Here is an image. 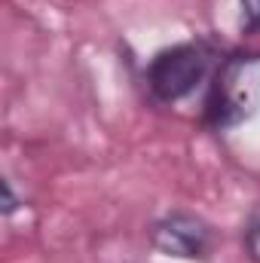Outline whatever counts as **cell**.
Masks as SVG:
<instances>
[{"label":"cell","instance_id":"obj_1","mask_svg":"<svg viewBox=\"0 0 260 263\" xmlns=\"http://www.w3.org/2000/svg\"><path fill=\"white\" fill-rule=\"evenodd\" d=\"M260 110V52L224 55L205 92L202 123L211 132H233Z\"/></svg>","mask_w":260,"mask_h":263},{"label":"cell","instance_id":"obj_2","mask_svg":"<svg viewBox=\"0 0 260 263\" xmlns=\"http://www.w3.org/2000/svg\"><path fill=\"white\" fill-rule=\"evenodd\" d=\"M220 52L211 40H184L159 49L144 70V86L153 104L169 107L190 98L202 83L211 80Z\"/></svg>","mask_w":260,"mask_h":263},{"label":"cell","instance_id":"obj_3","mask_svg":"<svg viewBox=\"0 0 260 263\" xmlns=\"http://www.w3.org/2000/svg\"><path fill=\"white\" fill-rule=\"evenodd\" d=\"M147 242L162 257L202 263L214 251V230L205 217L193 211H169L150 223Z\"/></svg>","mask_w":260,"mask_h":263},{"label":"cell","instance_id":"obj_4","mask_svg":"<svg viewBox=\"0 0 260 263\" xmlns=\"http://www.w3.org/2000/svg\"><path fill=\"white\" fill-rule=\"evenodd\" d=\"M242 251L251 263H260V205H254L242 227Z\"/></svg>","mask_w":260,"mask_h":263},{"label":"cell","instance_id":"obj_5","mask_svg":"<svg viewBox=\"0 0 260 263\" xmlns=\"http://www.w3.org/2000/svg\"><path fill=\"white\" fill-rule=\"evenodd\" d=\"M239 31L260 34V0H239Z\"/></svg>","mask_w":260,"mask_h":263},{"label":"cell","instance_id":"obj_6","mask_svg":"<svg viewBox=\"0 0 260 263\" xmlns=\"http://www.w3.org/2000/svg\"><path fill=\"white\" fill-rule=\"evenodd\" d=\"M18 205H22V202H18V196H15V190H12V181L3 178V217H9Z\"/></svg>","mask_w":260,"mask_h":263}]
</instances>
